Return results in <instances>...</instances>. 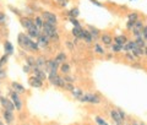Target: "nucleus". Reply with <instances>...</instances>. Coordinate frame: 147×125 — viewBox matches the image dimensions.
<instances>
[{
    "label": "nucleus",
    "mask_w": 147,
    "mask_h": 125,
    "mask_svg": "<svg viewBox=\"0 0 147 125\" xmlns=\"http://www.w3.org/2000/svg\"><path fill=\"white\" fill-rule=\"evenodd\" d=\"M42 34L47 36L49 39H59V33L57 31V26H53L48 24V22H44L43 24V28H42Z\"/></svg>",
    "instance_id": "nucleus-1"
},
{
    "label": "nucleus",
    "mask_w": 147,
    "mask_h": 125,
    "mask_svg": "<svg viewBox=\"0 0 147 125\" xmlns=\"http://www.w3.org/2000/svg\"><path fill=\"white\" fill-rule=\"evenodd\" d=\"M79 101L82 102V103H91V104L100 103V98L96 93H84V96Z\"/></svg>",
    "instance_id": "nucleus-2"
},
{
    "label": "nucleus",
    "mask_w": 147,
    "mask_h": 125,
    "mask_svg": "<svg viewBox=\"0 0 147 125\" xmlns=\"http://www.w3.org/2000/svg\"><path fill=\"white\" fill-rule=\"evenodd\" d=\"M17 42H18V45H20V47L30 50V45L32 43V38L28 34L20 33V34H18V37H17Z\"/></svg>",
    "instance_id": "nucleus-3"
},
{
    "label": "nucleus",
    "mask_w": 147,
    "mask_h": 125,
    "mask_svg": "<svg viewBox=\"0 0 147 125\" xmlns=\"http://www.w3.org/2000/svg\"><path fill=\"white\" fill-rule=\"evenodd\" d=\"M48 78H49V82L57 87H65V85H66V81L64 80L63 77L59 76L58 74H49Z\"/></svg>",
    "instance_id": "nucleus-4"
},
{
    "label": "nucleus",
    "mask_w": 147,
    "mask_h": 125,
    "mask_svg": "<svg viewBox=\"0 0 147 125\" xmlns=\"http://www.w3.org/2000/svg\"><path fill=\"white\" fill-rule=\"evenodd\" d=\"M40 16H42L44 22H48V24L53 25V26H57V24H58V17H57V15H55L54 12H52V11H43Z\"/></svg>",
    "instance_id": "nucleus-5"
},
{
    "label": "nucleus",
    "mask_w": 147,
    "mask_h": 125,
    "mask_svg": "<svg viewBox=\"0 0 147 125\" xmlns=\"http://www.w3.org/2000/svg\"><path fill=\"white\" fill-rule=\"evenodd\" d=\"M20 22H21V26L24 27L25 30H30L32 26H34V20L28 16H21Z\"/></svg>",
    "instance_id": "nucleus-6"
},
{
    "label": "nucleus",
    "mask_w": 147,
    "mask_h": 125,
    "mask_svg": "<svg viewBox=\"0 0 147 125\" xmlns=\"http://www.w3.org/2000/svg\"><path fill=\"white\" fill-rule=\"evenodd\" d=\"M58 68H60V64L57 63V60L53 59V60H48L47 61V70L49 74H57V70Z\"/></svg>",
    "instance_id": "nucleus-7"
},
{
    "label": "nucleus",
    "mask_w": 147,
    "mask_h": 125,
    "mask_svg": "<svg viewBox=\"0 0 147 125\" xmlns=\"http://www.w3.org/2000/svg\"><path fill=\"white\" fill-rule=\"evenodd\" d=\"M10 96H11L12 103L15 104V109L21 110V108H22V102H21V99H20V97H18V93H17L16 91H11V92H10Z\"/></svg>",
    "instance_id": "nucleus-8"
},
{
    "label": "nucleus",
    "mask_w": 147,
    "mask_h": 125,
    "mask_svg": "<svg viewBox=\"0 0 147 125\" xmlns=\"http://www.w3.org/2000/svg\"><path fill=\"white\" fill-rule=\"evenodd\" d=\"M0 103H1V105L4 107V109H6V110H12L15 109V104L12 103V101H9L7 98H5V97H3V96H0Z\"/></svg>",
    "instance_id": "nucleus-9"
},
{
    "label": "nucleus",
    "mask_w": 147,
    "mask_h": 125,
    "mask_svg": "<svg viewBox=\"0 0 147 125\" xmlns=\"http://www.w3.org/2000/svg\"><path fill=\"white\" fill-rule=\"evenodd\" d=\"M110 117H112L113 119V122L115 123V125H123V118H121V115L119 114L118 112V109H112L110 110Z\"/></svg>",
    "instance_id": "nucleus-10"
},
{
    "label": "nucleus",
    "mask_w": 147,
    "mask_h": 125,
    "mask_svg": "<svg viewBox=\"0 0 147 125\" xmlns=\"http://www.w3.org/2000/svg\"><path fill=\"white\" fill-rule=\"evenodd\" d=\"M144 22H142L141 20H137L135 22V26H134V28H132V33H134L135 37L137 36H142V30H144Z\"/></svg>",
    "instance_id": "nucleus-11"
},
{
    "label": "nucleus",
    "mask_w": 147,
    "mask_h": 125,
    "mask_svg": "<svg viewBox=\"0 0 147 125\" xmlns=\"http://www.w3.org/2000/svg\"><path fill=\"white\" fill-rule=\"evenodd\" d=\"M87 30H88V32L91 33L93 41H97L98 38H100V36H102V34H100V31L97 28V27H94V26L88 25V26H87Z\"/></svg>",
    "instance_id": "nucleus-12"
},
{
    "label": "nucleus",
    "mask_w": 147,
    "mask_h": 125,
    "mask_svg": "<svg viewBox=\"0 0 147 125\" xmlns=\"http://www.w3.org/2000/svg\"><path fill=\"white\" fill-rule=\"evenodd\" d=\"M27 32H28V36L31 37V38H38V37L42 34V31L36 26H32L30 30H27Z\"/></svg>",
    "instance_id": "nucleus-13"
},
{
    "label": "nucleus",
    "mask_w": 147,
    "mask_h": 125,
    "mask_svg": "<svg viewBox=\"0 0 147 125\" xmlns=\"http://www.w3.org/2000/svg\"><path fill=\"white\" fill-rule=\"evenodd\" d=\"M127 42V37L125 34H118L114 37V43L118 44V45H121V47H124V45L126 44Z\"/></svg>",
    "instance_id": "nucleus-14"
},
{
    "label": "nucleus",
    "mask_w": 147,
    "mask_h": 125,
    "mask_svg": "<svg viewBox=\"0 0 147 125\" xmlns=\"http://www.w3.org/2000/svg\"><path fill=\"white\" fill-rule=\"evenodd\" d=\"M80 38H81V39H84L86 43H88V44H91L92 42H93V38H92V36H91V33L88 32V30H85V28L82 30Z\"/></svg>",
    "instance_id": "nucleus-15"
},
{
    "label": "nucleus",
    "mask_w": 147,
    "mask_h": 125,
    "mask_svg": "<svg viewBox=\"0 0 147 125\" xmlns=\"http://www.w3.org/2000/svg\"><path fill=\"white\" fill-rule=\"evenodd\" d=\"M28 82H30V86L34 87V89H39V87H42V86H43V81H40L39 78H38V77H36V76L30 77Z\"/></svg>",
    "instance_id": "nucleus-16"
},
{
    "label": "nucleus",
    "mask_w": 147,
    "mask_h": 125,
    "mask_svg": "<svg viewBox=\"0 0 147 125\" xmlns=\"http://www.w3.org/2000/svg\"><path fill=\"white\" fill-rule=\"evenodd\" d=\"M100 41H102V43L104 45H112V43L114 42V38L109 33H103L100 36Z\"/></svg>",
    "instance_id": "nucleus-17"
},
{
    "label": "nucleus",
    "mask_w": 147,
    "mask_h": 125,
    "mask_svg": "<svg viewBox=\"0 0 147 125\" xmlns=\"http://www.w3.org/2000/svg\"><path fill=\"white\" fill-rule=\"evenodd\" d=\"M38 41V44H39V47H44V48H47L48 45H49V38L47 36H44V34H40L38 38H37Z\"/></svg>",
    "instance_id": "nucleus-18"
},
{
    "label": "nucleus",
    "mask_w": 147,
    "mask_h": 125,
    "mask_svg": "<svg viewBox=\"0 0 147 125\" xmlns=\"http://www.w3.org/2000/svg\"><path fill=\"white\" fill-rule=\"evenodd\" d=\"M3 117H4V120H5V123H6V124H11V123L13 122V114H12L11 110L4 109Z\"/></svg>",
    "instance_id": "nucleus-19"
},
{
    "label": "nucleus",
    "mask_w": 147,
    "mask_h": 125,
    "mask_svg": "<svg viewBox=\"0 0 147 125\" xmlns=\"http://www.w3.org/2000/svg\"><path fill=\"white\" fill-rule=\"evenodd\" d=\"M33 71H34V76H36V77H38L40 81H44L45 78H47V75H45L44 70H42V69L33 68Z\"/></svg>",
    "instance_id": "nucleus-20"
},
{
    "label": "nucleus",
    "mask_w": 147,
    "mask_h": 125,
    "mask_svg": "<svg viewBox=\"0 0 147 125\" xmlns=\"http://www.w3.org/2000/svg\"><path fill=\"white\" fill-rule=\"evenodd\" d=\"M36 68L42 69V70H44V69H47V60H45L43 57L37 58V61H36Z\"/></svg>",
    "instance_id": "nucleus-21"
},
{
    "label": "nucleus",
    "mask_w": 147,
    "mask_h": 125,
    "mask_svg": "<svg viewBox=\"0 0 147 125\" xmlns=\"http://www.w3.org/2000/svg\"><path fill=\"white\" fill-rule=\"evenodd\" d=\"M11 86H12L13 91H16L17 93H24V92H25V87L22 86V85H20L18 82H15V81H13V82L11 83Z\"/></svg>",
    "instance_id": "nucleus-22"
},
{
    "label": "nucleus",
    "mask_w": 147,
    "mask_h": 125,
    "mask_svg": "<svg viewBox=\"0 0 147 125\" xmlns=\"http://www.w3.org/2000/svg\"><path fill=\"white\" fill-rule=\"evenodd\" d=\"M135 42H136V44L139 45L140 48H146V39L144 38L142 36H137V37H135Z\"/></svg>",
    "instance_id": "nucleus-23"
},
{
    "label": "nucleus",
    "mask_w": 147,
    "mask_h": 125,
    "mask_svg": "<svg viewBox=\"0 0 147 125\" xmlns=\"http://www.w3.org/2000/svg\"><path fill=\"white\" fill-rule=\"evenodd\" d=\"M43 24H44V21H43L42 16H36L34 17V26L38 27L40 31H42V28H43Z\"/></svg>",
    "instance_id": "nucleus-24"
},
{
    "label": "nucleus",
    "mask_w": 147,
    "mask_h": 125,
    "mask_svg": "<svg viewBox=\"0 0 147 125\" xmlns=\"http://www.w3.org/2000/svg\"><path fill=\"white\" fill-rule=\"evenodd\" d=\"M54 59L57 60V63H58V64H60V65H61L63 63H65V61H66V55L64 54L63 52H60V53H58V55H57V57H55Z\"/></svg>",
    "instance_id": "nucleus-25"
},
{
    "label": "nucleus",
    "mask_w": 147,
    "mask_h": 125,
    "mask_svg": "<svg viewBox=\"0 0 147 125\" xmlns=\"http://www.w3.org/2000/svg\"><path fill=\"white\" fill-rule=\"evenodd\" d=\"M70 70H71V68L70 65L65 61V63H63L61 65H60V71L64 74V75H67V74H70Z\"/></svg>",
    "instance_id": "nucleus-26"
},
{
    "label": "nucleus",
    "mask_w": 147,
    "mask_h": 125,
    "mask_svg": "<svg viewBox=\"0 0 147 125\" xmlns=\"http://www.w3.org/2000/svg\"><path fill=\"white\" fill-rule=\"evenodd\" d=\"M4 49H5V53H6L7 55H10V54L13 53V47H12V44H11L9 41L5 42V44H4Z\"/></svg>",
    "instance_id": "nucleus-27"
},
{
    "label": "nucleus",
    "mask_w": 147,
    "mask_h": 125,
    "mask_svg": "<svg viewBox=\"0 0 147 125\" xmlns=\"http://www.w3.org/2000/svg\"><path fill=\"white\" fill-rule=\"evenodd\" d=\"M93 50H94V53L100 54V55H104V54H105V50L103 49V47H102V45H100L99 43H94V45H93Z\"/></svg>",
    "instance_id": "nucleus-28"
},
{
    "label": "nucleus",
    "mask_w": 147,
    "mask_h": 125,
    "mask_svg": "<svg viewBox=\"0 0 147 125\" xmlns=\"http://www.w3.org/2000/svg\"><path fill=\"white\" fill-rule=\"evenodd\" d=\"M36 61H37V59H34V57H32V55H30V57H26L27 65H30L32 69L36 68Z\"/></svg>",
    "instance_id": "nucleus-29"
},
{
    "label": "nucleus",
    "mask_w": 147,
    "mask_h": 125,
    "mask_svg": "<svg viewBox=\"0 0 147 125\" xmlns=\"http://www.w3.org/2000/svg\"><path fill=\"white\" fill-rule=\"evenodd\" d=\"M67 15H69V17H74V18H76L77 16L80 15V10L77 7H72L70 11L67 12Z\"/></svg>",
    "instance_id": "nucleus-30"
},
{
    "label": "nucleus",
    "mask_w": 147,
    "mask_h": 125,
    "mask_svg": "<svg viewBox=\"0 0 147 125\" xmlns=\"http://www.w3.org/2000/svg\"><path fill=\"white\" fill-rule=\"evenodd\" d=\"M82 27L81 26H77V27H74L72 28V36L74 37H76V38H80V36H81V32H82Z\"/></svg>",
    "instance_id": "nucleus-31"
},
{
    "label": "nucleus",
    "mask_w": 147,
    "mask_h": 125,
    "mask_svg": "<svg viewBox=\"0 0 147 125\" xmlns=\"http://www.w3.org/2000/svg\"><path fill=\"white\" fill-rule=\"evenodd\" d=\"M71 93H72V96L75 97V98H77V99H80L82 96H84V92H82L81 90H79V89H74L72 91H71Z\"/></svg>",
    "instance_id": "nucleus-32"
},
{
    "label": "nucleus",
    "mask_w": 147,
    "mask_h": 125,
    "mask_svg": "<svg viewBox=\"0 0 147 125\" xmlns=\"http://www.w3.org/2000/svg\"><path fill=\"white\" fill-rule=\"evenodd\" d=\"M127 18H129V21H137L139 20V14H137L136 11H134V12H130L127 15Z\"/></svg>",
    "instance_id": "nucleus-33"
},
{
    "label": "nucleus",
    "mask_w": 147,
    "mask_h": 125,
    "mask_svg": "<svg viewBox=\"0 0 147 125\" xmlns=\"http://www.w3.org/2000/svg\"><path fill=\"white\" fill-rule=\"evenodd\" d=\"M112 50H113V53H119V52H121V50H124V47H121V45H118L115 43H113Z\"/></svg>",
    "instance_id": "nucleus-34"
},
{
    "label": "nucleus",
    "mask_w": 147,
    "mask_h": 125,
    "mask_svg": "<svg viewBox=\"0 0 147 125\" xmlns=\"http://www.w3.org/2000/svg\"><path fill=\"white\" fill-rule=\"evenodd\" d=\"M125 58H126L127 60H130V61H131V63H134V61H135V60L137 59V58H136V57H135V55H134V54H132L131 52H127V53H125Z\"/></svg>",
    "instance_id": "nucleus-35"
},
{
    "label": "nucleus",
    "mask_w": 147,
    "mask_h": 125,
    "mask_svg": "<svg viewBox=\"0 0 147 125\" xmlns=\"http://www.w3.org/2000/svg\"><path fill=\"white\" fill-rule=\"evenodd\" d=\"M5 24H6V15L5 12L0 11V26H4Z\"/></svg>",
    "instance_id": "nucleus-36"
},
{
    "label": "nucleus",
    "mask_w": 147,
    "mask_h": 125,
    "mask_svg": "<svg viewBox=\"0 0 147 125\" xmlns=\"http://www.w3.org/2000/svg\"><path fill=\"white\" fill-rule=\"evenodd\" d=\"M7 57H9V55H7V54H5L1 59H0V69H3V66L6 64V61H7Z\"/></svg>",
    "instance_id": "nucleus-37"
},
{
    "label": "nucleus",
    "mask_w": 147,
    "mask_h": 125,
    "mask_svg": "<svg viewBox=\"0 0 147 125\" xmlns=\"http://www.w3.org/2000/svg\"><path fill=\"white\" fill-rule=\"evenodd\" d=\"M69 21H70V22H71V24H72V26H74V27L81 26V25H80V22H79V21H77V20H76V18H74V17H69Z\"/></svg>",
    "instance_id": "nucleus-38"
},
{
    "label": "nucleus",
    "mask_w": 147,
    "mask_h": 125,
    "mask_svg": "<svg viewBox=\"0 0 147 125\" xmlns=\"http://www.w3.org/2000/svg\"><path fill=\"white\" fill-rule=\"evenodd\" d=\"M136 22V21H135ZM135 22L134 21H129L127 20V24H126V30L129 31H132V28H134V26H135Z\"/></svg>",
    "instance_id": "nucleus-39"
},
{
    "label": "nucleus",
    "mask_w": 147,
    "mask_h": 125,
    "mask_svg": "<svg viewBox=\"0 0 147 125\" xmlns=\"http://www.w3.org/2000/svg\"><path fill=\"white\" fill-rule=\"evenodd\" d=\"M57 3H58V5H59V6L65 7L67 4H69V0H57Z\"/></svg>",
    "instance_id": "nucleus-40"
},
{
    "label": "nucleus",
    "mask_w": 147,
    "mask_h": 125,
    "mask_svg": "<svg viewBox=\"0 0 147 125\" xmlns=\"http://www.w3.org/2000/svg\"><path fill=\"white\" fill-rule=\"evenodd\" d=\"M96 122H97L98 125H108L107 123H105V120L103 118H100V117H96Z\"/></svg>",
    "instance_id": "nucleus-41"
},
{
    "label": "nucleus",
    "mask_w": 147,
    "mask_h": 125,
    "mask_svg": "<svg viewBox=\"0 0 147 125\" xmlns=\"http://www.w3.org/2000/svg\"><path fill=\"white\" fill-rule=\"evenodd\" d=\"M9 9H10V10H11L12 12H15V14H16V15H17V16H20V17H21V11H20V10H18V9H16V7H12L11 5H10V6H9Z\"/></svg>",
    "instance_id": "nucleus-42"
},
{
    "label": "nucleus",
    "mask_w": 147,
    "mask_h": 125,
    "mask_svg": "<svg viewBox=\"0 0 147 125\" xmlns=\"http://www.w3.org/2000/svg\"><path fill=\"white\" fill-rule=\"evenodd\" d=\"M64 89H66V90H69V91H72L74 89H75V87H74V85L71 82H66V85H65V87H64Z\"/></svg>",
    "instance_id": "nucleus-43"
},
{
    "label": "nucleus",
    "mask_w": 147,
    "mask_h": 125,
    "mask_svg": "<svg viewBox=\"0 0 147 125\" xmlns=\"http://www.w3.org/2000/svg\"><path fill=\"white\" fill-rule=\"evenodd\" d=\"M64 80H65L66 82H71V83H74V81H75V78L71 77V76H67V75H65V76H64Z\"/></svg>",
    "instance_id": "nucleus-44"
},
{
    "label": "nucleus",
    "mask_w": 147,
    "mask_h": 125,
    "mask_svg": "<svg viewBox=\"0 0 147 125\" xmlns=\"http://www.w3.org/2000/svg\"><path fill=\"white\" fill-rule=\"evenodd\" d=\"M90 1L93 4V5H96V6H98V7H103V4H100L98 0H90Z\"/></svg>",
    "instance_id": "nucleus-45"
},
{
    "label": "nucleus",
    "mask_w": 147,
    "mask_h": 125,
    "mask_svg": "<svg viewBox=\"0 0 147 125\" xmlns=\"http://www.w3.org/2000/svg\"><path fill=\"white\" fill-rule=\"evenodd\" d=\"M142 37L146 39V42H147V26H145L144 27V30H142Z\"/></svg>",
    "instance_id": "nucleus-46"
},
{
    "label": "nucleus",
    "mask_w": 147,
    "mask_h": 125,
    "mask_svg": "<svg viewBox=\"0 0 147 125\" xmlns=\"http://www.w3.org/2000/svg\"><path fill=\"white\" fill-rule=\"evenodd\" d=\"M66 47H67L69 49H71V50H72V49H74V44L71 43V42H69V41H67V42H66Z\"/></svg>",
    "instance_id": "nucleus-47"
},
{
    "label": "nucleus",
    "mask_w": 147,
    "mask_h": 125,
    "mask_svg": "<svg viewBox=\"0 0 147 125\" xmlns=\"http://www.w3.org/2000/svg\"><path fill=\"white\" fill-rule=\"evenodd\" d=\"M6 76V74H5V71L3 70V69H0V78H4Z\"/></svg>",
    "instance_id": "nucleus-48"
},
{
    "label": "nucleus",
    "mask_w": 147,
    "mask_h": 125,
    "mask_svg": "<svg viewBox=\"0 0 147 125\" xmlns=\"http://www.w3.org/2000/svg\"><path fill=\"white\" fill-rule=\"evenodd\" d=\"M118 112H119V114L121 115V118H123V119H125V117H126V115H125V113H124L121 109H118Z\"/></svg>",
    "instance_id": "nucleus-49"
},
{
    "label": "nucleus",
    "mask_w": 147,
    "mask_h": 125,
    "mask_svg": "<svg viewBox=\"0 0 147 125\" xmlns=\"http://www.w3.org/2000/svg\"><path fill=\"white\" fill-rule=\"evenodd\" d=\"M145 55H147V45H146V48H145Z\"/></svg>",
    "instance_id": "nucleus-50"
},
{
    "label": "nucleus",
    "mask_w": 147,
    "mask_h": 125,
    "mask_svg": "<svg viewBox=\"0 0 147 125\" xmlns=\"http://www.w3.org/2000/svg\"><path fill=\"white\" fill-rule=\"evenodd\" d=\"M0 125H5V124H4L3 122H0Z\"/></svg>",
    "instance_id": "nucleus-51"
},
{
    "label": "nucleus",
    "mask_w": 147,
    "mask_h": 125,
    "mask_svg": "<svg viewBox=\"0 0 147 125\" xmlns=\"http://www.w3.org/2000/svg\"><path fill=\"white\" fill-rule=\"evenodd\" d=\"M140 125H145V124H144V123H141V124H140Z\"/></svg>",
    "instance_id": "nucleus-52"
}]
</instances>
